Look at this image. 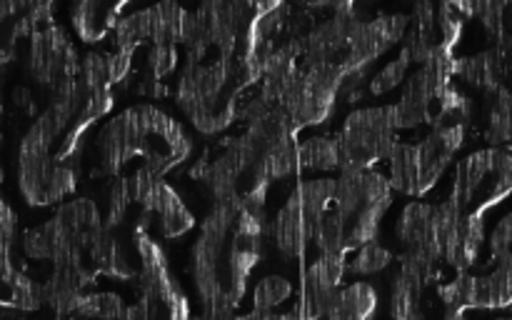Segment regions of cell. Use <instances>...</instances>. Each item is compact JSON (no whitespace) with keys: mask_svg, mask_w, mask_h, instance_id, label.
Masks as SVG:
<instances>
[{"mask_svg":"<svg viewBox=\"0 0 512 320\" xmlns=\"http://www.w3.org/2000/svg\"><path fill=\"white\" fill-rule=\"evenodd\" d=\"M270 238H273L275 250L285 260H300L315 243V225L305 218L293 195L285 200V205L270 223Z\"/></svg>","mask_w":512,"mask_h":320,"instance_id":"obj_1","label":"cell"},{"mask_svg":"<svg viewBox=\"0 0 512 320\" xmlns=\"http://www.w3.org/2000/svg\"><path fill=\"white\" fill-rule=\"evenodd\" d=\"M378 313V290L368 280H353L338 288L330 303L328 320H370Z\"/></svg>","mask_w":512,"mask_h":320,"instance_id":"obj_2","label":"cell"},{"mask_svg":"<svg viewBox=\"0 0 512 320\" xmlns=\"http://www.w3.org/2000/svg\"><path fill=\"white\" fill-rule=\"evenodd\" d=\"M125 3L118 5H105V3H78L73 10V25L75 33H78L80 40L85 43H100V40L108 38L113 33L115 23L123 18Z\"/></svg>","mask_w":512,"mask_h":320,"instance_id":"obj_3","label":"cell"},{"mask_svg":"<svg viewBox=\"0 0 512 320\" xmlns=\"http://www.w3.org/2000/svg\"><path fill=\"white\" fill-rule=\"evenodd\" d=\"M150 215H158L160 218V233H163L165 238H183V235H188L190 230L195 228L193 213H190L188 205L180 200V195L175 193L165 180L160 183V190L158 195H155Z\"/></svg>","mask_w":512,"mask_h":320,"instance_id":"obj_4","label":"cell"},{"mask_svg":"<svg viewBox=\"0 0 512 320\" xmlns=\"http://www.w3.org/2000/svg\"><path fill=\"white\" fill-rule=\"evenodd\" d=\"M512 305V253L495 263L485 278L473 280V308H508Z\"/></svg>","mask_w":512,"mask_h":320,"instance_id":"obj_5","label":"cell"},{"mask_svg":"<svg viewBox=\"0 0 512 320\" xmlns=\"http://www.w3.org/2000/svg\"><path fill=\"white\" fill-rule=\"evenodd\" d=\"M455 75L465 78L470 85H475V88H483L485 93H493V90L508 85L503 60H500L498 50L495 48L473 55V58L458 60V63H455Z\"/></svg>","mask_w":512,"mask_h":320,"instance_id":"obj_6","label":"cell"},{"mask_svg":"<svg viewBox=\"0 0 512 320\" xmlns=\"http://www.w3.org/2000/svg\"><path fill=\"white\" fill-rule=\"evenodd\" d=\"M390 188L403 195H418V145L398 140L388 155Z\"/></svg>","mask_w":512,"mask_h":320,"instance_id":"obj_7","label":"cell"},{"mask_svg":"<svg viewBox=\"0 0 512 320\" xmlns=\"http://www.w3.org/2000/svg\"><path fill=\"white\" fill-rule=\"evenodd\" d=\"M315 248L318 255H348V220L330 208L323 218L315 223Z\"/></svg>","mask_w":512,"mask_h":320,"instance_id":"obj_8","label":"cell"},{"mask_svg":"<svg viewBox=\"0 0 512 320\" xmlns=\"http://www.w3.org/2000/svg\"><path fill=\"white\" fill-rule=\"evenodd\" d=\"M255 168H260L265 173V178L273 183V180H285L290 178V175L298 173V140H295V135H288V138L278 140V143L273 145V148L265 153L263 163L255 165Z\"/></svg>","mask_w":512,"mask_h":320,"instance_id":"obj_9","label":"cell"},{"mask_svg":"<svg viewBox=\"0 0 512 320\" xmlns=\"http://www.w3.org/2000/svg\"><path fill=\"white\" fill-rule=\"evenodd\" d=\"M185 10L175 3H158L148 8L150 33L148 38L153 45H175L180 40V23H183Z\"/></svg>","mask_w":512,"mask_h":320,"instance_id":"obj_10","label":"cell"},{"mask_svg":"<svg viewBox=\"0 0 512 320\" xmlns=\"http://www.w3.org/2000/svg\"><path fill=\"white\" fill-rule=\"evenodd\" d=\"M340 163L338 138H308L298 143V165L313 170H335Z\"/></svg>","mask_w":512,"mask_h":320,"instance_id":"obj_11","label":"cell"},{"mask_svg":"<svg viewBox=\"0 0 512 320\" xmlns=\"http://www.w3.org/2000/svg\"><path fill=\"white\" fill-rule=\"evenodd\" d=\"M295 293V285L283 275H265L253 288V310L255 313H273Z\"/></svg>","mask_w":512,"mask_h":320,"instance_id":"obj_12","label":"cell"},{"mask_svg":"<svg viewBox=\"0 0 512 320\" xmlns=\"http://www.w3.org/2000/svg\"><path fill=\"white\" fill-rule=\"evenodd\" d=\"M390 263H393V253L378 240H370V243L355 248L353 260H348V273L358 275V278H370V275L383 273Z\"/></svg>","mask_w":512,"mask_h":320,"instance_id":"obj_13","label":"cell"},{"mask_svg":"<svg viewBox=\"0 0 512 320\" xmlns=\"http://www.w3.org/2000/svg\"><path fill=\"white\" fill-rule=\"evenodd\" d=\"M150 33V18H148V8L145 10H135V13L123 15V18L115 23L113 35H115V48L123 50V53H135L140 43L148 38Z\"/></svg>","mask_w":512,"mask_h":320,"instance_id":"obj_14","label":"cell"},{"mask_svg":"<svg viewBox=\"0 0 512 320\" xmlns=\"http://www.w3.org/2000/svg\"><path fill=\"white\" fill-rule=\"evenodd\" d=\"M125 303L115 293H85L75 315L93 320H118L123 315Z\"/></svg>","mask_w":512,"mask_h":320,"instance_id":"obj_15","label":"cell"},{"mask_svg":"<svg viewBox=\"0 0 512 320\" xmlns=\"http://www.w3.org/2000/svg\"><path fill=\"white\" fill-rule=\"evenodd\" d=\"M408 68H410L408 55L400 50L398 58L390 60V63H385L383 68L373 75V80H370V85H368V93L375 95V98H380V95L395 90L400 83H403L405 75H408Z\"/></svg>","mask_w":512,"mask_h":320,"instance_id":"obj_16","label":"cell"},{"mask_svg":"<svg viewBox=\"0 0 512 320\" xmlns=\"http://www.w3.org/2000/svg\"><path fill=\"white\" fill-rule=\"evenodd\" d=\"M130 203H133V198H130V190H128V178L123 180H115L113 188H110L108 193V213H105V228L113 230L115 225L123 223L125 213H128Z\"/></svg>","mask_w":512,"mask_h":320,"instance_id":"obj_17","label":"cell"},{"mask_svg":"<svg viewBox=\"0 0 512 320\" xmlns=\"http://www.w3.org/2000/svg\"><path fill=\"white\" fill-rule=\"evenodd\" d=\"M178 65V53H175V45H153L148 53V68H150V80L155 83H163L170 73Z\"/></svg>","mask_w":512,"mask_h":320,"instance_id":"obj_18","label":"cell"},{"mask_svg":"<svg viewBox=\"0 0 512 320\" xmlns=\"http://www.w3.org/2000/svg\"><path fill=\"white\" fill-rule=\"evenodd\" d=\"M23 253L30 260H53V240L43 228H33L23 235Z\"/></svg>","mask_w":512,"mask_h":320,"instance_id":"obj_19","label":"cell"},{"mask_svg":"<svg viewBox=\"0 0 512 320\" xmlns=\"http://www.w3.org/2000/svg\"><path fill=\"white\" fill-rule=\"evenodd\" d=\"M508 253H512V213L505 215L498 228L493 230V235H490V258H493V263H498Z\"/></svg>","mask_w":512,"mask_h":320,"instance_id":"obj_20","label":"cell"},{"mask_svg":"<svg viewBox=\"0 0 512 320\" xmlns=\"http://www.w3.org/2000/svg\"><path fill=\"white\" fill-rule=\"evenodd\" d=\"M130 68H133V55L123 53V50H115L113 55H108V75H110V85L123 83L128 78Z\"/></svg>","mask_w":512,"mask_h":320,"instance_id":"obj_21","label":"cell"},{"mask_svg":"<svg viewBox=\"0 0 512 320\" xmlns=\"http://www.w3.org/2000/svg\"><path fill=\"white\" fill-rule=\"evenodd\" d=\"M118 320H153L150 318V310L143 300H135L133 305H125L123 315Z\"/></svg>","mask_w":512,"mask_h":320,"instance_id":"obj_22","label":"cell"},{"mask_svg":"<svg viewBox=\"0 0 512 320\" xmlns=\"http://www.w3.org/2000/svg\"><path fill=\"white\" fill-rule=\"evenodd\" d=\"M13 103L20 105V108H23V110H33V100H30V90H28V88H15Z\"/></svg>","mask_w":512,"mask_h":320,"instance_id":"obj_23","label":"cell"},{"mask_svg":"<svg viewBox=\"0 0 512 320\" xmlns=\"http://www.w3.org/2000/svg\"><path fill=\"white\" fill-rule=\"evenodd\" d=\"M443 320H465V310L445 308V318Z\"/></svg>","mask_w":512,"mask_h":320,"instance_id":"obj_24","label":"cell"},{"mask_svg":"<svg viewBox=\"0 0 512 320\" xmlns=\"http://www.w3.org/2000/svg\"><path fill=\"white\" fill-rule=\"evenodd\" d=\"M265 320H298L293 313H285V315H275V313H268L265 315Z\"/></svg>","mask_w":512,"mask_h":320,"instance_id":"obj_25","label":"cell"},{"mask_svg":"<svg viewBox=\"0 0 512 320\" xmlns=\"http://www.w3.org/2000/svg\"><path fill=\"white\" fill-rule=\"evenodd\" d=\"M0 183H3V168H0Z\"/></svg>","mask_w":512,"mask_h":320,"instance_id":"obj_26","label":"cell"},{"mask_svg":"<svg viewBox=\"0 0 512 320\" xmlns=\"http://www.w3.org/2000/svg\"><path fill=\"white\" fill-rule=\"evenodd\" d=\"M55 320H70V318H60V315H58V318H55Z\"/></svg>","mask_w":512,"mask_h":320,"instance_id":"obj_27","label":"cell"},{"mask_svg":"<svg viewBox=\"0 0 512 320\" xmlns=\"http://www.w3.org/2000/svg\"><path fill=\"white\" fill-rule=\"evenodd\" d=\"M498 320H512V318H498Z\"/></svg>","mask_w":512,"mask_h":320,"instance_id":"obj_28","label":"cell"}]
</instances>
